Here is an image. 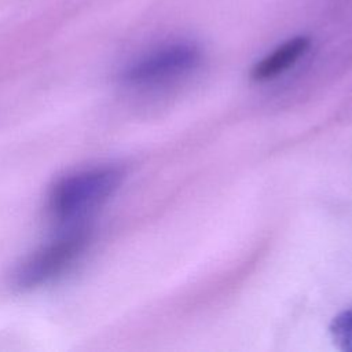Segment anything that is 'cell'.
Segmentation results:
<instances>
[{
  "label": "cell",
  "instance_id": "7a4b0ae2",
  "mask_svg": "<svg viewBox=\"0 0 352 352\" xmlns=\"http://www.w3.org/2000/svg\"><path fill=\"white\" fill-rule=\"evenodd\" d=\"M88 242L82 227H72L56 239L26 257L15 270L12 282L21 290L45 285L62 275L81 256Z\"/></svg>",
  "mask_w": 352,
  "mask_h": 352
},
{
  "label": "cell",
  "instance_id": "6da1fadb",
  "mask_svg": "<svg viewBox=\"0 0 352 352\" xmlns=\"http://www.w3.org/2000/svg\"><path fill=\"white\" fill-rule=\"evenodd\" d=\"M122 173L118 168L100 166L77 172L55 184L48 197L52 220L69 228L100 208L118 188Z\"/></svg>",
  "mask_w": 352,
  "mask_h": 352
},
{
  "label": "cell",
  "instance_id": "3957f363",
  "mask_svg": "<svg viewBox=\"0 0 352 352\" xmlns=\"http://www.w3.org/2000/svg\"><path fill=\"white\" fill-rule=\"evenodd\" d=\"M199 50L188 43L161 47L132 63L124 73V82L135 88H153L176 80L197 67Z\"/></svg>",
  "mask_w": 352,
  "mask_h": 352
},
{
  "label": "cell",
  "instance_id": "277c9868",
  "mask_svg": "<svg viewBox=\"0 0 352 352\" xmlns=\"http://www.w3.org/2000/svg\"><path fill=\"white\" fill-rule=\"evenodd\" d=\"M311 40L305 36H296L282 43L252 69V80L264 82L276 78L292 69L309 50Z\"/></svg>",
  "mask_w": 352,
  "mask_h": 352
},
{
  "label": "cell",
  "instance_id": "5b68a950",
  "mask_svg": "<svg viewBox=\"0 0 352 352\" xmlns=\"http://www.w3.org/2000/svg\"><path fill=\"white\" fill-rule=\"evenodd\" d=\"M329 333L337 348L352 352V308L340 312L333 318Z\"/></svg>",
  "mask_w": 352,
  "mask_h": 352
}]
</instances>
